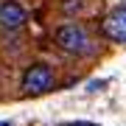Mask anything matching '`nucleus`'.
Here are the masks:
<instances>
[{
  "label": "nucleus",
  "instance_id": "obj_5",
  "mask_svg": "<svg viewBox=\"0 0 126 126\" xmlns=\"http://www.w3.org/2000/svg\"><path fill=\"white\" fill-rule=\"evenodd\" d=\"M64 126H87V123H64Z\"/></svg>",
  "mask_w": 126,
  "mask_h": 126
},
{
  "label": "nucleus",
  "instance_id": "obj_2",
  "mask_svg": "<svg viewBox=\"0 0 126 126\" xmlns=\"http://www.w3.org/2000/svg\"><path fill=\"white\" fill-rule=\"evenodd\" d=\"M53 87V70L48 67L45 62H34L28 64L23 73V93L25 95H39Z\"/></svg>",
  "mask_w": 126,
  "mask_h": 126
},
{
  "label": "nucleus",
  "instance_id": "obj_4",
  "mask_svg": "<svg viewBox=\"0 0 126 126\" xmlns=\"http://www.w3.org/2000/svg\"><path fill=\"white\" fill-rule=\"evenodd\" d=\"M28 20V11L25 6H20L17 0H3L0 3V28L6 31H20Z\"/></svg>",
  "mask_w": 126,
  "mask_h": 126
},
{
  "label": "nucleus",
  "instance_id": "obj_3",
  "mask_svg": "<svg viewBox=\"0 0 126 126\" xmlns=\"http://www.w3.org/2000/svg\"><path fill=\"white\" fill-rule=\"evenodd\" d=\"M101 28H104V34H107L112 42L126 45V6L109 9V14L101 20Z\"/></svg>",
  "mask_w": 126,
  "mask_h": 126
},
{
  "label": "nucleus",
  "instance_id": "obj_1",
  "mask_svg": "<svg viewBox=\"0 0 126 126\" xmlns=\"http://www.w3.org/2000/svg\"><path fill=\"white\" fill-rule=\"evenodd\" d=\"M53 42L59 45V50H64V53H70V56H84V53H90V48H93L90 34L81 25H76V23L59 25L56 34H53Z\"/></svg>",
  "mask_w": 126,
  "mask_h": 126
}]
</instances>
